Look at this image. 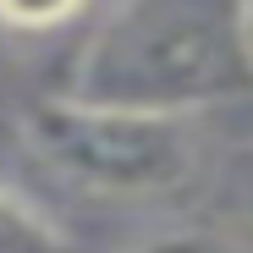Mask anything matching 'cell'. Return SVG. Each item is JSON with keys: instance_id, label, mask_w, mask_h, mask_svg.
Masks as SVG:
<instances>
[{"instance_id": "6da1fadb", "label": "cell", "mask_w": 253, "mask_h": 253, "mask_svg": "<svg viewBox=\"0 0 253 253\" xmlns=\"http://www.w3.org/2000/svg\"><path fill=\"white\" fill-rule=\"evenodd\" d=\"M66 99L182 121L253 99L242 0H116L77 55Z\"/></svg>"}, {"instance_id": "7a4b0ae2", "label": "cell", "mask_w": 253, "mask_h": 253, "mask_svg": "<svg viewBox=\"0 0 253 253\" xmlns=\"http://www.w3.org/2000/svg\"><path fill=\"white\" fill-rule=\"evenodd\" d=\"M28 132L61 176L105 198H160L198 171V138L182 116L110 110L55 94L28 110Z\"/></svg>"}, {"instance_id": "3957f363", "label": "cell", "mask_w": 253, "mask_h": 253, "mask_svg": "<svg viewBox=\"0 0 253 253\" xmlns=\"http://www.w3.org/2000/svg\"><path fill=\"white\" fill-rule=\"evenodd\" d=\"M0 253H66V242L44 215H33L17 193L0 187Z\"/></svg>"}, {"instance_id": "277c9868", "label": "cell", "mask_w": 253, "mask_h": 253, "mask_svg": "<svg viewBox=\"0 0 253 253\" xmlns=\"http://www.w3.org/2000/svg\"><path fill=\"white\" fill-rule=\"evenodd\" d=\"M88 0H0V22L17 28V33H44V28H61L72 22Z\"/></svg>"}, {"instance_id": "5b68a950", "label": "cell", "mask_w": 253, "mask_h": 253, "mask_svg": "<svg viewBox=\"0 0 253 253\" xmlns=\"http://www.w3.org/2000/svg\"><path fill=\"white\" fill-rule=\"evenodd\" d=\"M132 253H237V242H231V237H220V231L182 226V231H160V237L138 242Z\"/></svg>"}, {"instance_id": "8992f818", "label": "cell", "mask_w": 253, "mask_h": 253, "mask_svg": "<svg viewBox=\"0 0 253 253\" xmlns=\"http://www.w3.org/2000/svg\"><path fill=\"white\" fill-rule=\"evenodd\" d=\"M242 39H248V61H253V0H242Z\"/></svg>"}, {"instance_id": "52a82bcc", "label": "cell", "mask_w": 253, "mask_h": 253, "mask_svg": "<svg viewBox=\"0 0 253 253\" xmlns=\"http://www.w3.org/2000/svg\"><path fill=\"white\" fill-rule=\"evenodd\" d=\"M242 204H248V215H253V171H248V182H242Z\"/></svg>"}, {"instance_id": "ba28073f", "label": "cell", "mask_w": 253, "mask_h": 253, "mask_svg": "<svg viewBox=\"0 0 253 253\" xmlns=\"http://www.w3.org/2000/svg\"><path fill=\"white\" fill-rule=\"evenodd\" d=\"M237 110H242V116H248V121H242V126H248V132H253V99H242V105H237Z\"/></svg>"}]
</instances>
